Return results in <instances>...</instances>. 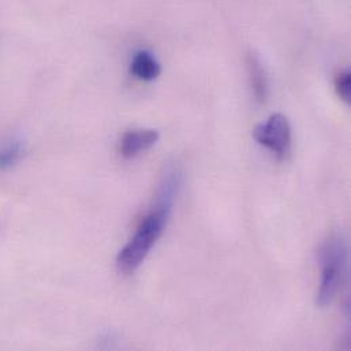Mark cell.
<instances>
[{
  "label": "cell",
  "mask_w": 351,
  "mask_h": 351,
  "mask_svg": "<svg viewBox=\"0 0 351 351\" xmlns=\"http://www.w3.org/2000/svg\"><path fill=\"white\" fill-rule=\"evenodd\" d=\"M322 260V282L317 294V304L326 308L335 300L348 269L349 249L342 234L331 235L320 253Z\"/></svg>",
  "instance_id": "obj_2"
},
{
  "label": "cell",
  "mask_w": 351,
  "mask_h": 351,
  "mask_svg": "<svg viewBox=\"0 0 351 351\" xmlns=\"http://www.w3.org/2000/svg\"><path fill=\"white\" fill-rule=\"evenodd\" d=\"M23 155V145L19 141H14L0 149V170H8L14 167Z\"/></svg>",
  "instance_id": "obj_8"
},
{
  "label": "cell",
  "mask_w": 351,
  "mask_h": 351,
  "mask_svg": "<svg viewBox=\"0 0 351 351\" xmlns=\"http://www.w3.org/2000/svg\"><path fill=\"white\" fill-rule=\"evenodd\" d=\"M170 217L171 213L152 206V210L138 224L134 235L119 252L117 257V267L119 272L130 275L141 267L163 235Z\"/></svg>",
  "instance_id": "obj_1"
},
{
  "label": "cell",
  "mask_w": 351,
  "mask_h": 351,
  "mask_svg": "<svg viewBox=\"0 0 351 351\" xmlns=\"http://www.w3.org/2000/svg\"><path fill=\"white\" fill-rule=\"evenodd\" d=\"M180 184H182V173L179 167L176 165L167 166L165 169L163 176H160V182L155 194L154 208L171 213Z\"/></svg>",
  "instance_id": "obj_4"
},
{
  "label": "cell",
  "mask_w": 351,
  "mask_h": 351,
  "mask_svg": "<svg viewBox=\"0 0 351 351\" xmlns=\"http://www.w3.org/2000/svg\"><path fill=\"white\" fill-rule=\"evenodd\" d=\"M335 89L338 96L348 104L351 101V74L349 70L341 71L335 77Z\"/></svg>",
  "instance_id": "obj_9"
},
{
  "label": "cell",
  "mask_w": 351,
  "mask_h": 351,
  "mask_svg": "<svg viewBox=\"0 0 351 351\" xmlns=\"http://www.w3.org/2000/svg\"><path fill=\"white\" fill-rule=\"evenodd\" d=\"M254 140L271 151L278 160H286L291 151V125L286 115L274 114L253 130Z\"/></svg>",
  "instance_id": "obj_3"
},
{
  "label": "cell",
  "mask_w": 351,
  "mask_h": 351,
  "mask_svg": "<svg viewBox=\"0 0 351 351\" xmlns=\"http://www.w3.org/2000/svg\"><path fill=\"white\" fill-rule=\"evenodd\" d=\"M246 69L250 88L256 100L260 103H265L268 97V77L261 59L253 51L246 55Z\"/></svg>",
  "instance_id": "obj_7"
},
{
  "label": "cell",
  "mask_w": 351,
  "mask_h": 351,
  "mask_svg": "<svg viewBox=\"0 0 351 351\" xmlns=\"http://www.w3.org/2000/svg\"><path fill=\"white\" fill-rule=\"evenodd\" d=\"M130 71L137 80L152 82L162 74V66L151 51L140 49L132 58Z\"/></svg>",
  "instance_id": "obj_6"
},
{
  "label": "cell",
  "mask_w": 351,
  "mask_h": 351,
  "mask_svg": "<svg viewBox=\"0 0 351 351\" xmlns=\"http://www.w3.org/2000/svg\"><path fill=\"white\" fill-rule=\"evenodd\" d=\"M159 141V133L154 129H134L121 140L119 151L125 159H134L143 152L151 149Z\"/></svg>",
  "instance_id": "obj_5"
}]
</instances>
